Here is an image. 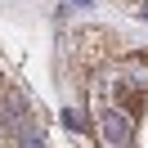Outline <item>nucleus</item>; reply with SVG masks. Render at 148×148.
<instances>
[{"label":"nucleus","instance_id":"1","mask_svg":"<svg viewBox=\"0 0 148 148\" xmlns=\"http://www.w3.org/2000/svg\"><path fill=\"white\" fill-rule=\"evenodd\" d=\"M130 130H135V121H130L126 108H103V112H99V135H103V144L126 148V144H130Z\"/></svg>","mask_w":148,"mask_h":148},{"label":"nucleus","instance_id":"2","mask_svg":"<svg viewBox=\"0 0 148 148\" xmlns=\"http://www.w3.org/2000/svg\"><path fill=\"white\" fill-rule=\"evenodd\" d=\"M23 130V139H18V148H45V144H40V135H36V130H32V126H18Z\"/></svg>","mask_w":148,"mask_h":148},{"label":"nucleus","instance_id":"3","mask_svg":"<svg viewBox=\"0 0 148 148\" xmlns=\"http://www.w3.org/2000/svg\"><path fill=\"white\" fill-rule=\"evenodd\" d=\"M139 9H144V18H148V0H139Z\"/></svg>","mask_w":148,"mask_h":148},{"label":"nucleus","instance_id":"4","mask_svg":"<svg viewBox=\"0 0 148 148\" xmlns=\"http://www.w3.org/2000/svg\"><path fill=\"white\" fill-rule=\"evenodd\" d=\"M81 5H85V0H81Z\"/></svg>","mask_w":148,"mask_h":148}]
</instances>
